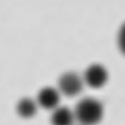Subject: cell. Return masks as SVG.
<instances>
[{
  "mask_svg": "<svg viewBox=\"0 0 125 125\" xmlns=\"http://www.w3.org/2000/svg\"><path fill=\"white\" fill-rule=\"evenodd\" d=\"M38 111V105L32 98H22L16 105V112L22 118H32Z\"/></svg>",
  "mask_w": 125,
  "mask_h": 125,
  "instance_id": "obj_6",
  "label": "cell"
},
{
  "mask_svg": "<svg viewBox=\"0 0 125 125\" xmlns=\"http://www.w3.org/2000/svg\"><path fill=\"white\" fill-rule=\"evenodd\" d=\"M84 83L91 88H102L108 81V71L102 64H91L84 71Z\"/></svg>",
  "mask_w": 125,
  "mask_h": 125,
  "instance_id": "obj_3",
  "label": "cell"
},
{
  "mask_svg": "<svg viewBox=\"0 0 125 125\" xmlns=\"http://www.w3.org/2000/svg\"><path fill=\"white\" fill-rule=\"evenodd\" d=\"M84 80L78 74L68 71L59 78V91L68 97H74L82 91Z\"/></svg>",
  "mask_w": 125,
  "mask_h": 125,
  "instance_id": "obj_2",
  "label": "cell"
},
{
  "mask_svg": "<svg viewBox=\"0 0 125 125\" xmlns=\"http://www.w3.org/2000/svg\"><path fill=\"white\" fill-rule=\"evenodd\" d=\"M117 42H118V48H119L120 53L125 56V22L120 26V28H119Z\"/></svg>",
  "mask_w": 125,
  "mask_h": 125,
  "instance_id": "obj_7",
  "label": "cell"
},
{
  "mask_svg": "<svg viewBox=\"0 0 125 125\" xmlns=\"http://www.w3.org/2000/svg\"><path fill=\"white\" fill-rule=\"evenodd\" d=\"M38 103L43 109H57L60 103V91L52 87H46L41 89L38 95Z\"/></svg>",
  "mask_w": 125,
  "mask_h": 125,
  "instance_id": "obj_4",
  "label": "cell"
},
{
  "mask_svg": "<svg viewBox=\"0 0 125 125\" xmlns=\"http://www.w3.org/2000/svg\"><path fill=\"white\" fill-rule=\"evenodd\" d=\"M102 103L91 97L81 99L75 106V118L81 125H96L103 118Z\"/></svg>",
  "mask_w": 125,
  "mask_h": 125,
  "instance_id": "obj_1",
  "label": "cell"
},
{
  "mask_svg": "<svg viewBox=\"0 0 125 125\" xmlns=\"http://www.w3.org/2000/svg\"><path fill=\"white\" fill-rule=\"evenodd\" d=\"M75 114L67 106H59L53 111L50 117L52 125H73L75 122Z\"/></svg>",
  "mask_w": 125,
  "mask_h": 125,
  "instance_id": "obj_5",
  "label": "cell"
}]
</instances>
